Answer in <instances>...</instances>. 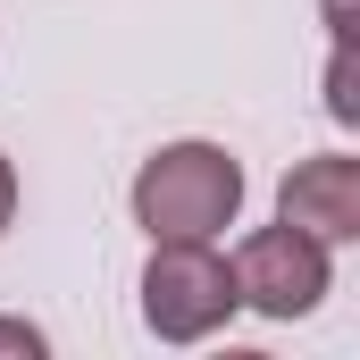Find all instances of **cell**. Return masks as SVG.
<instances>
[{
	"mask_svg": "<svg viewBox=\"0 0 360 360\" xmlns=\"http://www.w3.org/2000/svg\"><path fill=\"white\" fill-rule=\"evenodd\" d=\"M8 218H17V168L0 160V235H8Z\"/></svg>",
	"mask_w": 360,
	"mask_h": 360,
	"instance_id": "obj_7",
	"label": "cell"
},
{
	"mask_svg": "<svg viewBox=\"0 0 360 360\" xmlns=\"http://www.w3.org/2000/svg\"><path fill=\"white\" fill-rule=\"evenodd\" d=\"M276 218L319 235V243H352L360 235V160L352 151H319L276 184Z\"/></svg>",
	"mask_w": 360,
	"mask_h": 360,
	"instance_id": "obj_4",
	"label": "cell"
},
{
	"mask_svg": "<svg viewBox=\"0 0 360 360\" xmlns=\"http://www.w3.org/2000/svg\"><path fill=\"white\" fill-rule=\"evenodd\" d=\"M327 117L360 126V59H352V34H335V59H327Z\"/></svg>",
	"mask_w": 360,
	"mask_h": 360,
	"instance_id": "obj_5",
	"label": "cell"
},
{
	"mask_svg": "<svg viewBox=\"0 0 360 360\" xmlns=\"http://www.w3.org/2000/svg\"><path fill=\"white\" fill-rule=\"evenodd\" d=\"M243 210V160L218 143H168L134 176V226L151 243H210Z\"/></svg>",
	"mask_w": 360,
	"mask_h": 360,
	"instance_id": "obj_1",
	"label": "cell"
},
{
	"mask_svg": "<svg viewBox=\"0 0 360 360\" xmlns=\"http://www.w3.org/2000/svg\"><path fill=\"white\" fill-rule=\"evenodd\" d=\"M235 293L260 310V319H310L319 302H327V285H335V269H327V243L319 235H302V226H260L235 260Z\"/></svg>",
	"mask_w": 360,
	"mask_h": 360,
	"instance_id": "obj_3",
	"label": "cell"
},
{
	"mask_svg": "<svg viewBox=\"0 0 360 360\" xmlns=\"http://www.w3.org/2000/svg\"><path fill=\"white\" fill-rule=\"evenodd\" d=\"M327 25H335V34H352V0H327Z\"/></svg>",
	"mask_w": 360,
	"mask_h": 360,
	"instance_id": "obj_8",
	"label": "cell"
},
{
	"mask_svg": "<svg viewBox=\"0 0 360 360\" xmlns=\"http://www.w3.org/2000/svg\"><path fill=\"white\" fill-rule=\"evenodd\" d=\"M0 352H42V327H25V319H0Z\"/></svg>",
	"mask_w": 360,
	"mask_h": 360,
	"instance_id": "obj_6",
	"label": "cell"
},
{
	"mask_svg": "<svg viewBox=\"0 0 360 360\" xmlns=\"http://www.w3.org/2000/svg\"><path fill=\"white\" fill-rule=\"evenodd\" d=\"M235 310H243L235 269H226L210 243H151V269H143V327H151L160 344H201V335H218Z\"/></svg>",
	"mask_w": 360,
	"mask_h": 360,
	"instance_id": "obj_2",
	"label": "cell"
}]
</instances>
